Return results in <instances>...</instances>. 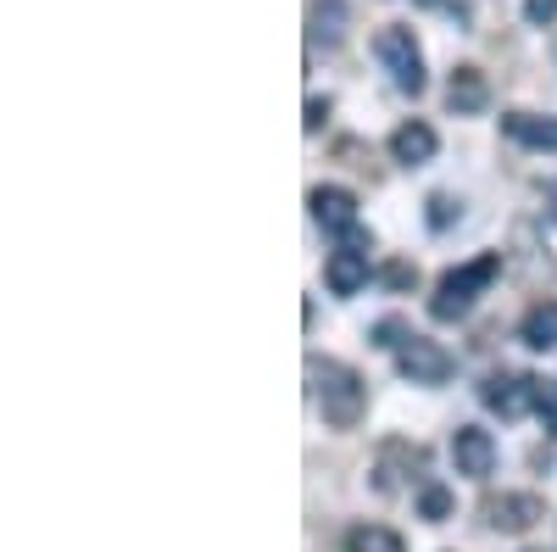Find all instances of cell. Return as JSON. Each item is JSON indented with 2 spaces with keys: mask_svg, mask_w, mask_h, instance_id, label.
<instances>
[{
  "mask_svg": "<svg viewBox=\"0 0 557 552\" xmlns=\"http://www.w3.org/2000/svg\"><path fill=\"white\" fill-rule=\"evenodd\" d=\"M307 380H312V396L323 407V419L335 430H357L362 413H368V385L351 363H335V357H312L307 363Z\"/></svg>",
  "mask_w": 557,
  "mask_h": 552,
  "instance_id": "obj_1",
  "label": "cell"
},
{
  "mask_svg": "<svg viewBox=\"0 0 557 552\" xmlns=\"http://www.w3.org/2000/svg\"><path fill=\"white\" fill-rule=\"evenodd\" d=\"M496 273H502V252H485L474 262L451 268L446 280L435 285V296H430V318H435V324H457V318H469L474 302L496 285Z\"/></svg>",
  "mask_w": 557,
  "mask_h": 552,
  "instance_id": "obj_2",
  "label": "cell"
},
{
  "mask_svg": "<svg viewBox=\"0 0 557 552\" xmlns=\"http://www.w3.org/2000/svg\"><path fill=\"white\" fill-rule=\"evenodd\" d=\"M374 51H380V62H385V73H391V84L401 89V96H418V89H424V51H418L412 28H380Z\"/></svg>",
  "mask_w": 557,
  "mask_h": 552,
  "instance_id": "obj_3",
  "label": "cell"
},
{
  "mask_svg": "<svg viewBox=\"0 0 557 552\" xmlns=\"http://www.w3.org/2000/svg\"><path fill=\"white\" fill-rule=\"evenodd\" d=\"M396 368H401L412 385H446L457 363H451L446 346H435V341H424V335H401V346H396Z\"/></svg>",
  "mask_w": 557,
  "mask_h": 552,
  "instance_id": "obj_4",
  "label": "cell"
},
{
  "mask_svg": "<svg viewBox=\"0 0 557 552\" xmlns=\"http://www.w3.org/2000/svg\"><path fill=\"white\" fill-rule=\"evenodd\" d=\"M541 519H546V502H541L535 491H502V496L485 502V525L502 530V536H524V530H535Z\"/></svg>",
  "mask_w": 557,
  "mask_h": 552,
  "instance_id": "obj_5",
  "label": "cell"
},
{
  "mask_svg": "<svg viewBox=\"0 0 557 552\" xmlns=\"http://www.w3.org/2000/svg\"><path fill=\"white\" fill-rule=\"evenodd\" d=\"M451 464L469 480H491L496 475V436L480 425H457L451 430Z\"/></svg>",
  "mask_w": 557,
  "mask_h": 552,
  "instance_id": "obj_6",
  "label": "cell"
},
{
  "mask_svg": "<svg viewBox=\"0 0 557 552\" xmlns=\"http://www.w3.org/2000/svg\"><path fill=\"white\" fill-rule=\"evenodd\" d=\"M307 207H312V218H318L323 229H335V235H357V196L341 191V184H318V191L307 196ZM357 241H362V235H357Z\"/></svg>",
  "mask_w": 557,
  "mask_h": 552,
  "instance_id": "obj_7",
  "label": "cell"
},
{
  "mask_svg": "<svg viewBox=\"0 0 557 552\" xmlns=\"http://www.w3.org/2000/svg\"><path fill=\"white\" fill-rule=\"evenodd\" d=\"M435 151H441V140H435V128H430L424 118H407V123L391 128V157H396L401 168H424Z\"/></svg>",
  "mask_w": 557,
  "mask_h": 552,
  "instance_id": "obj_8",
  "label": "cell"
},
{
  "mask_svg": "<svg viewBox=\"0 0 557 552\" xmlns=\"http://www.w3.org/2000/svg\"><path fill=\"white\" fill-rule=\"evenodd\" d=\"M323 280H330L335 296H357V291L368 285V246L351 241V246L330 252V262H323Z\"/></svg>",
  "mask_w": 557,
  "mask_h": 552,
  "instance_id": "obj_9",
  "label": "cell"
},
{
  "mask_svg": "<svg viewBox=\"0 0 557 552\" xmlns=\"http://www.w3.org/2000/svg\"><path fill=\"white\" fill-rule=\"evenodd\" d=\"M446 107H451L457 118L485 112V107H491V84H485V73H480V68H451V78H446Z\"/></svg>",
  "mask_w": 557,
  "mask_h": 552,
  "instance_id": "obj_10",
  "label": "cell"
},
{
  "mask_svg": "<svg viewBox=\"0 0 557 552\" xmlns=\"http://www.w3.org/2000/svg\"><path fill=\"white\" fill-rule=\"evenodd\" d=\"M480 396H485L491 413H502V419H519V413L535 407V391H530V380H519V375H491Z\"/></svg>",
  "mask_w": 557,
  "mask_h": 552,
  "instance_id": "obj_11",
  "label": "cell"
},
{
  "mask_svg": "<svg viewBox=\"0 0 557 552\" xmlns=\"http://www.w3.org/2000/svg\"><path fill=\"white\" fill-rule=\"evenodd\" d=\"M502 134L519 140L530 151H557V118H535V112H507L502 118Z\"/></svg>",
  "mask_w": 557,
  "mask_h": 552,
  "instance_id": "obj_12",
  "label": "cell"
},
{
  "mask_svg": "<svg viewBox=\"0 0 557 552\" xmlns=\"http://www.w3.org/2000/svg\"><path fill=\"white\" fill-rule=\"evenodd\" d=\"M519 335H524V346H535V352L557 346V302H535V307L524 312Z\"/></svg>",
  "mask_w": 557,
  "mask_h": 552,
  "instance_id": "obj_13",
  "label": "cell"
},
{
  "mask_svg": "<svg viewBox=\"0 0 557 552\" xmlns=\"http://www.w3.org/2000/svg\"><path fill=\"white\" fill-rule=\"evenodd\" d=\"M346 552H407V541L385 525H351L346 530Z\"/></svg>",
  "mask_w": 557,
  "mask_h": 552,
  "instance_id": "obj_14",
  "label": "cell"
},
{
  "mask_svg": "<svg viewBox=\"0 0 557 552\" xmlns=\"http://www.w3.org/2000/svg\"><path fill=\"white\" fill-rule=\"evenodd\" d=\"M341 23H346V7H341V0H318V7H312V34L318 39H341Z\"/></svg>",
  "mask_w": 557,
  "mask_h": 552,
  "instance_id": "obj_15",
  "label": "cell"
},
{
  "mask_svg": "<svg viewBox=\"0 0 557 552\" xmlns=\"http://www.w3.org/2000/svg\"><path fill=\"white\" fill-rule=\"evenodd\" d=\"M418 514H424L430 525L451 519V491L446 486H424V491H418Z\"/></svg>",
  "mask_w": 557,
  "mask_h": 552,
  "instance_id": "obj_16",
  "label": "cell"
},
{
  "mask_svg": "<svg viewBox=\"0 0 557 552\" xmlns=\"http://www.w3.org/2000/svg\"><path fill=\"white\" fill-rule=\"evenodd\" d=\"M535 391V413L546 419V430H557V380H530Z\"/></svg>",
  "mask_w": 557,
  "mask_h": 552,
  "instance_id": "obj_17",
  "label": "cell"
},
{
  "mask_svg": "<svg viewBox=\"0 0 557 552\" xmlns=\"http://www.w3.org/2000/svg\"><path fill=\"white\" fill-rule=\"evenodd\" d=\"M524 17L530 23H557V0H524Z\"/></svg>",
  "mask_w": 557,
  "mask_h": 552,
  "instance_id": "obj_18",
  "label": "cell"
},
{
  "mask_svg": "<svg viewBox=\"0 0 557 552\" xmlns=\"http://www.w3.org/2000/svg\"><path fill=\"white\" fill-rule=\"evenodd\" d=\"M451 207H457L451 196H430V223H435V229H446V223H451Z\"/></svg>",
  "mask_w": 557,
  "mask_h": 552,
  "instance_id": "obj_19",
  "label": "cell"
},
{
  "mask_svg": "<svg viewBox=\"0 0 557 552\" xmlns=\"http://www.w3.org/2000/svg\"><path fill=\"white\" fill-rule=\"evenodd\" d=\"M323 118H330V101H307V134H318Z\"/></svg>",
  "mask_w": 557,
  "mask_h": 552,
  "instance_id": "obj_20",
  "label": "cell"
},
{
  "mask_svg": "<svg viewBox=\"0 0 557 552\" xmlns=\"http://www.w3.org/2000/svg\"><path fill=\"white\" fill-rule=\"evenodd\" d=\"M385 280H391V285H412V268H407V262H396V268L385 273Z\"/></svg>",
  "mask_w": 557,
  "mask_h": 552,
  "instance_id": "obj_21",
  "label": "cell"
},
{
  "mask_svg": "<svg viewBox=\"0 0 557 552\" xmlns=\"http://www.w3.org/2000/svg\"><path fill=\"white\" fill-rule=\"evenodd\" d=\"M412 7H441V0H412Z\"/></svg>",
  "mask_w": 557,
  "mask_h": 552,
  "instance_id": "obj_22",
  "label": "cell"
}]
</instances>
